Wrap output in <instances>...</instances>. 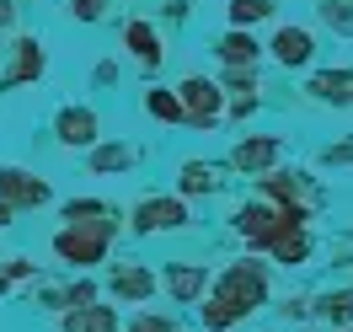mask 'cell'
<instances>
[{
  "instance_id": "8fae6325",
  "label": "cell",
  "mask_w": 353,
  "mask_h": 332,
  "mask_svg": "<svg viewBox=\"0 0 353 332\" xmlns=\"http://www.w3.org/2000/svg\"><path fill=\"white\" fill-rule=\"evenodd\" d=\"M65 327L70 332H118V316H112V306H70Z\"/></svg>"
},
{
  "instance_id": "4fadbf2b",
  "label": "cell",
  "mask_w": 353,
  "mask_h": 332,
  "mask_svg": "<svg viewBox=\"0 0 353 332\" xmlns=\"http://www.w3.org/2000/svg\"><path fill=\"white\" fill-rule=\"evenodd\" d=\"M150 289H155V279L145 268H118V273H112V295H118V300H145Z\"/></svg>"
},
{
  "instance_id": "d4e9b609",
  "label": "cell",
  "mask_w": 353,
  "mask_h": 332,
  "mask_svg": "<svg viewBox=\"0 0 353 332\" xmlns=\"http://www.w3.org/2000/svg\"><path fill=\"white\" fill-rule=\"evenodd\" d=\"M327 161H353V145H332V150H327Z\"/></svg>"
},
{
  "instance_id": "7a4b0ae2",
  "label": "cell",
  "mask_w": 353,
  "mask_h": 332,
  "mask_svg": "<svg viewBox=\"0 0 353 332\" xmlns=\"http://www.w3.org/2000/svg\"><path fill=\"white\" fill-rule=\"evenodd\" d=\"M108 236H112V220H70V231L54 236V252L65 257V263H102V252H108Z\"/></svg>"
},
{
  "instance_id": "3957f363",
  "label": "cell",
  "mask_w": 353,
  "mask_h": 332,
  "mask_svg": "<svg viewBox=\"0 0 353 332\" xmlns=\"http://www.w3.org/2000/svg\"><path fill=\"white\" fill-rule=\"evenodd\" d=\"M182 113L193 118V124H214L220 118V108H225V91H220V81H203V75H193V81H182Z\"/></svg>"
},
{
  "instance_id": "9a60e30c",
  "label": "cell",
  "mask_w": 353,
  "mask_h": 332,
  "mask_svg": "<svg viewBox=\"0 0 353 332\" xmlns=\"http://www.w3.org/2000/svg\"><path fill=\"white\" fill-rule=\"evenodd\" d=\"M203 279H209V273H203V268H166V289H172L176 300H193V295H199L203 289Z\"/></svg>"
},
{
  "instance_id": "8992f818",
  "label": "cell",
  "mask_w": 353,
  "mask_h": 332,
  "mask_svg": "<svg viewBox=\"0 0 353 332\" xmlns=\"http://www.w3.org/2000/svg\"><path fill=\"white\" fill-rule=\"evenodd\" d=\"M0 199L6 204H48V182L27 177L17 166H6V172H0Z\"/></svg>"
},
{
  "instance_id": "484cf974",
  "label": "cell",
  "mask_w": 353,
  "mask_h": 332,
  "mask_svg": "<svg viewBox=\"0 0 353 332\" xmlns=\"http://www.w3.org/2000/svg\"><path fill=\"white\" fill-rule=\"evenodd\" d=\"M11 215H17V204H6V199H0V225H11Z\"/></svg>"
},
{
  "instance_id": "52a82bcc",
  "label": "cell",
  "mask_w": 353,
  "mask_h": 332,
  "mask_svg": "<svg viewBox=\"0 0 353 332\" xmlns=\"http://www.w3.org/2000/svg\"><path fill=\"white\" fill-rule=\"evenodd\" d=\"M257 54H263V43L252 38V27H230L220 38V59L230 70H246V65H257Z\"/></svg>"
},
{
  "instance_id": "ac0fdd59",
  "label": "cell",
  "mask_w": 353,
  "mask_h": 332,
  "mask_svg": "<svg viewBox=\"0 0 353 332\" xmlns=\"http://www.w3.org/2000/svg\"><path fill=\"white\" fill-rule=\"evenodd\" d=\"M321 316H327L332 327H353V289H332L327 300H321Z\"/></svg>"
},
{
  "instance_id": "ba28073f",
  "label": "cell",
  "mask_w": 353,
  "mask_h": 332,
  "mask_svg": "<svg viewBox=\"0 0 353 332\" xmlns=\"http://www.w3.org/2000/svg\"><path fill=\"white\" fill-rule=\"evenodd\" d=\"M54 129H59L65 145H91V139H97V113H91V108H65Z\"/></svg>"
},
{
  "instance_id": "ffe728a7",
  "label": "cell",
  "mask_w": 353,
  "mask_h": 332,
  "mask_svg": "<svg viewBox=\"0 0 353 332\" xmlns=\"http://www.w3.org/2000/svg\"><path fill=\"white\" fill-rule=\"evenodd\" d=\"M129 166V145H102L91 155V172H123Z\"/></svg>"
},
{
  "instance_id": "e0dca14e",
  "label": "cell",
  "mask_w": 353,
  "mask_h": 332,
  "mask_svg": "<svg viewBox=\"0 0 353 332\" xmlns=\"http://www.w3.org/2000/svg\"><path fill=\"white\" fill-rule=\"evenodd\" d=\"M316 17L332 32H353V0H316Z\"/></svg>"
},
{
  "instance_id": "30bf717a",
  "label": "cell",
  "mask_w": 353,
  "mask_h": 332,
  "mask_svg": "<svg viewBox=\"0 0 353 332\" xmlns=\"http://www.w3.org/2000/svg\"><path fill=\"white\" fill-rule=\"evenodd\" d=\"M230 161H236L241 172H268V166L279 161V139H241Z\"/></svg>"
},
{
  "instance_id": "cb8c5ba5",
  "label": "cell",
  "mask_w": 353,
  "mask_h": 332,
  "mask_svg": "<svg viewBox=\"0 0 353 332\" xmlns=\"http://www.w3.org/2000/svg\"><path fill=\"white\" fill-rule=\"evenodd\" d=\"M91 215H102V204H65V220H91Z\"/></svg>"
},
{
  "instance_id": "7c38bea8",
  "label": "cell",
  "mask_w": 353,
  "mask_h": 332,
  "mask_svg": "<svg viewBox=\"0 0 353 332\" xmlns=\"http://www.w3.org/2000/svg\"><path fill=\"white\" fill-rule=\"evenodd\" d=\"M32 75H43V48L32 43V38H22V43H17V65L6 70L0 86H22V81H32Z\"/></svg>"
},
{
  "instance_id": "603a6c76",
  "label": "cell",
  "mask_w": 353,
  "mask_h": 332,
  "mask_svg": "<svg viewBox=\"0 0 353 332\" xmlns=\"http://www.w3.org/2000/svg\"><path fill=\"white\" fill-rule=\"evenodd\" d=\"M102 6H108V0H70V11H75L81 22H97V17H102Z\"/></svg>"
},
{
  "instance_id": "2e32d148",
  "label": "cell",
  "mask_w": 353,
  "mask_h": 332,
  "mask_svg": "<svg viewBox=\"0 0 353 332\" xmlns=\"http://www.w3.org/2000/svg\"><path fill=\"white\" fill-rule=\"evenodd\" d=\"M279 6L273 0H230V27H257V22H268Z\"/></svg>"
},
{
  "instance_id": "6da1fadb",
  "label": "cell",
  "mask_w": 353,
  "mask_h": 332,
  "mask_svg": "<svg viewBox=\"0 0 353 332\" xmlns=\"http://www.w3.org/2000/svg\"><path fill=\"white\" fill-rule=\"evenodd\" d=\"M268 300V279L257 263H236L220 273V284H214V295H209V306H203V327L209 332H225L236 316H246V311H257Z\"/></svg>"
},
{
  "instance_id": "5bb4252c",
  "label": "cell",
  "mask_w": 353,
  "mask_h": 332,
  "mask_svg": "<svg viewBox=\"0 0 353 332\" xmlns=\"http://www.w3.org/2000/svg\"><path fill=\"white\" fill-rule=\"evenodd\" d=\"M123 38H129V48H134V59H139V65H155V59H161V38H155L150 22H129Z\"/></svg>"
},
{
  "instance_id": "d6986e66",
  "label": "cell",
  "mask_w": 353,
  "mask_h": 332,
  "mask_svg": "<svg viewBox=\"0 0 353 332\" xmlns=\"http://www.w3.org/2000/svg\"><path fill=\"white\" fill-rule=\"evenodd\" d=\"M182 193H214V166L188 161V166H182Z\"/></svg>"
},
{
  "instance_id": "7402d4cb",
  "label": "cell",
  "mask_w": 353,
  "mask_h": 332,
  "mask_svg": "<svg viewBox=\"0 0 353 332\" xmlns=\"http://www.w3.org/2000/svg\"><path fill=\"white\" fill-rule=\"evenodd\" d=\"M129 332H172V316H134Z\"/></svg>"
},
{
  "instance_id": "44dd1931",
  "label": "cell",
  "mask_w": 353,
  "mask_h": 332,
  "mask_svg": "<svg viewBox=\"0 0 353 332\" xmlns=\"http://www.w3.org/2000/svg\"><path fill=\"white\" fill-rule=\"evenodd\" d=\"M145 108H150L155 118H188V113H182V97H176V91H150V97H145Z\"/></svg>"
},
{
  "instance_id": "9c48e42d",
  "label": "cell",
  "mask_w": 353,
  "mask_h": 332,
  "mask_svg": "<svg viewBox=\"0 0 353 332\" xmlns=\"http://www.w3.org/2000/svg\"><path fill=\"white\" fill-rule=\"evenodd\" d=\"M310 91L321 97V102H337V108H353V70H321Z\"/></svg>"
},
{
  "instance_id": "5b68a950",
  "label": "cell",
  "mask_w": 353,
  "mask_h": 332,
  "mask_svg": "<svg viewBox=\"0 0 353 332\" xmlns=\"http://www.w3.org/2000/svg\"><path fill=\"white\" fill-rule=\"evenodd\" d=\"M273 59H279V65H310V59H316V38H310L305 27H279V32H273Z\"/></svg>"
},
{
  "instance_id": "277c9868",
  "label": "cell",
  "mask_w": 353,
  "mask_h": 332,
  "mask_svg": "<svg viewBox=\"0 0 353 332\" xmlns=\"http://www.w3.org/2000/svg\"><path fill=\"white\" fill-rule=\"evenodd\" d=\"M176 225H188L182 199H145L134 209V231H176Z\"/></svg>"
}]
</instances>
